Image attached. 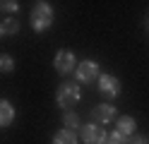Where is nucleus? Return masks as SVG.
Returning a JSON list of instances; mask_svg holds the SVG:
<instances>
[{
  "label": "nucleus",
  "mask_w": 149,
  "mask_h": 144,
  "mask_svg": "<svg viewBox=\"0 0 149 144\" xmlns=\"http://www.w3.org/2000/svg\"><path fill=\"white\" fill-rule=\"evenodd\" d=\"M12 120H15V108H12V103L5 101V99H0V127H7Z\"/></svg>",
  "instance_id": "obj_9"
},
{
  "label": "nucleus",
  "mask_w": 149,
  "mask_h": 144,
  "mask_svg": "<svg viewBox=\"0 0 149 144\" xmlns=\"http://www.w3.org/2000/svg\"><path fill=\"white\" fill-rule=\"evenodd\" d=\"M0 31H3V34H10V36H12V34H17V31H19V24H17L12 17H7L5 22L0 24Z\"/></svg>",
  "instance_id": "obj_12"
},
{
  "label": "nucleus",
  "mask_w": 149,
  "mask_h": 144,
  "mask_svg": "<svg viewBox=\"0 0 149 144\" xmlns=\"http://www.w3.org/2000/svg\"><path fill=\"white\" fill-rule=\"evenodd\" d=\"M53 144H77V137H74L72 130H65V127H63L60 132H55Z\"/></svg>",
  "instance_id": "obj_10"
},
{
  "label": "nucleus",
  "mask_w": 149,
  "mask_h": 144,
  "mask_svg": "<svg viewBox=\"0 0 149 144\" xmlns=\"http://www.w3.org/2000/svg\"><path fill=\"white\" fill-rule=\"evenodd\" d=\"M15 70V60L7 53H3L0 55V72H12Z\"/></svg>",
  "instance_id": "obj_13"
},
{
  "label": "nucleus",
  "mask_w": 149,
  "mask_h": 144,
  "mask_svg": "<svg viewBox=\"0 0 149 144\" xmlns=\"http://www.w3.org/2000/svg\"><path fill=\"white\" fill-rule=\"evenodd\" d=\"M79 101V86L74 82H65L58 86V106L65 111H70L74 103Z\"/></svg>",
  "instance_id": "obj_2"
},
{
  "label": "nucleus",
  "mask_w": 149,
  "mask_h": 144,
  "mask_svg": "<svg viewBox=\"0 0 149 144\" xmlns=\"http://www.w3.org/2000/svg\"><path fill=\"white\" fill-rule=\"evenodd\" d=\"M130 144H147V137H130Z\"/></svg>",
  "instance_id": "obj_15"
},
{
  "label": "nucleus",
  "mask_w": 149,
  "mask_h": 144,
  "mask_svg": "<svg viewBox=\"0 0 149 144\" xmlns=\"http://www.w3.org/2000/svg\"><path fill=\"white\" fill-rule=\"evenodd\" d=\"M106 144H120V142H116V139H111V137H108V139H106Z\"/></svg>",
  "instance_id": "obj_16"
},
{
  "label": "nucleus",
  "mask_w": 149,
  "mask_h": 144,
  "mask_svg": "<svg viewBox=\"0 0 149 144\" xmlns=\"http://www.w3.org/2000/svg\"><path fill=\"white\" fill-rule=\"evenodd\" d=\"M96 84H99V91H101L104 99H116V96L120 94V82L113 74H99Z\"/></svg>",
  "instance_id": "obj_3"
},
{
  "label": "nucleus",
  "mask_w": 149,
  "mask_h": 144,
  "mask_svg": "<svg viewBox=\"0 0 149 144\" xmlns=\"http://www.w3.org/2000/svg\"><path fill=\"white\" fill-rule=\"evenodd\" d=\"M63 122H65V130H72V132L79 127V118H77V113H72V111H65Z\"/></svg>",
  "instance_id": "obj_11"
},
{
  "label": "nucleus",
  "mask_w": 149,
  "mask_h": 144,
  "mask_svg": "<svg viewBox=\"0 0 149 144\" xmlns=\"http://www.w3.org/2000/svg\"><path fill=\"white\" fill-rule=\"evenodd\" d=\"M0 10H3V12H17V10H19V3H15V0H5V3H0Z\"/></svg>",
  "instance_id": "obj_14"
},
{
  "label": "nucleus",
  "mask_w": 149,
  "mask_h": 144,
  "mask_svg": "<svg viewBox=\"0 0 149 144\" xmlns=\"http://www.w3.org/2000/svg\"><path fill=\"white\" fill-rule=\"evenodd\" d=\"M99 74H101L99 72V63H94V60H84V63L77 65V82H82V84L96 82Z\"/></svg>",
  "instance_id": "obj_4"
},
{
  "label": "nucleus",
  "mask_w": 149,
  "mask_h": 144,
  "mask_svg": "<svg viewBox=\"0 0 149 144\" xmlns=\"http://www.w3.org/2000/svg\"><path fill=\"white\" fill-rule=\"evenodd\" d=\"M74 70V53L68 51V48H63V51L55 53V72L58 74H70Z\"/></svg>",
  "instance_id": "obj_6"
},
{
  "label": "nucleus",
  "mask_w": 149,
  "mask_h": 144,
  "mask_svg": "<svg viewBox=\"0 0 149 144\" xmlns=\"http://www.w3.org/2000/svg\"><path fill=\"white\" fill-rule=\"evenodd\" d=\"M0 34H3V31H0Z\"/></svg>",
  "instance_id": "obj_17"
},
{
  "label": "nucleus",
  "mask_w": 149,
  "mask_h": 144,
  "mask_svg": "<svg viewBox=\"0 0 149 144\" xmlns=\"http://www.w3.org/2000/svg\"><path fill=\"white\" fill-rule=\"evenodd\" d=\"M91 115H94V120H99L101 125H106V122H113V118H116L118 113H116L113 106H108V103H99V106H94Z\"/></svg>",
  "instance_id": "obj_7"
},
{
  "label": "nucleus",
  "mask_w": 149,
  "mask_h": 144,
  "mask_svg": "<svg viewBox=\"0 0 149 144\" xmlns=\"http://www.w3.org/2000/svg\"><path fill=\"white\" fill-rule=\"evenodd\" d=\"M82 139H84V144H106V139H108V134H106V130L101 127V125H84L82 127Z\"/></svg>",
  "instance_id": "obj_5"
},
{
  "label": "nucleus",
  "mask_w": 149,
  "mask_h": 144,
  "mask_svg": "<svg viewBox=\"0 0 149 144\" xmlns=\"http://www.w3.org/2000/svg\"><path fill=\"white\" fill-rule=\"evenodd\" d=\"M135 127H137V125H135V120L130 118V115H123V118L116 120V132H118L125 142H130L127 137H132V134H135Z\"/></svg>",
  "instance_id": "obj_8"
},
{
  "label": "nucleus",
  "mask_w": 149,
  "mask_h": 144,
  "mask_svg": "<svg viewBox=\"0 0 149 144\" xmlns=\"http://www.w3.org/2000/svg\"><path fill=\"white\" fill-rule=\"evenodd\" d=\"M53 24V10L48 3H36L34 10H31V26H34V31H46Z\"/></svg>",
  "instance_id": "obj_1"
}]
</instances>
